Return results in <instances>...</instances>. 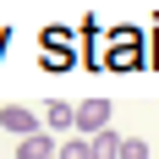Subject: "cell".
<instances>
[{
	"label": "cell",
	"instance_id": "cell-1",
	"mask_svg": "<svg viewBox=\"0 0 159 159\" xmlns=\"http://www.w3.org/2000/svg\"><path fill=\"white\" fill-rule=\"evenodd\" d=\"M148 66V33L121 22L104 33V71H143Z\"/></svg>",
	"mask_w": 159,
	"mask_h": 159
},
{
	"label": "cell",
	"instance_id": "cell-2",
	"mask_svg": "<svg viewBox=\"0 0 159 159\" xmlns=\"http://www.w3.org/2000/svg\"><path fill=\"white\" fill-rule=\"evenodd\" d=\"M39 49H44V55H39L44 71H71V66H77V33L61 28V22H49V28L39 33Z\"/></svg>",
	"mask_w": 159,
	"mask_h": 159
},
{
	"label": "cell",
	"instance_id": "cell-3",
	"mask_svg": "<svg viewBox=\"0 0 159 159\" xmlns=\"http://www.w3.org/2000/svg\"><path fill=\"white\" fill-rule=\"evenodd\" d=\"M77 61L88 71H104V22L99 16H82V33H77Z\"/></svg>",
	"mask_w": 159,
	"mask_h": 159
},
{
	"label": "cell",
	"instance_id": "cell-4",
	"mask_svg": "<svg viewBox=\"0 0 159 159\" xmlns=\"http://www.w3.org/2000/svg\"><path fill=\"white\" fill-rule=\"evenodd\" d=\"M104 126H110V99H82V104H71V132L99 137Z\"/></svg>",
	"mask_w": 159,
	"mask_h": 159
},
{
	"label": "cell",
	"instance_id": "cell-5",
	"mask_svg": "<svg viewBox=\"0 0 159 159\" xmlns=\"http://www.w3.org/2000/svg\"><path fill=\"white\" fill-rule=\"evenodd\" d=\"M0 126L11 132V137H33V132H44V121H39L28 104H6V110H0Z\"/></svg>",
	"mask_w": 159,
	"mask_h": 159
},
{
	"label": "cell",
	"instance_id": "cell-6",
	"mask_svg": "<svg viewBox=\"0 0 159 159\" xmlns=\"http://www.w3.org/2000/svg\"><path fill=\"white\" fill-rule=\"evenodd\" d=\"M39 121H44V132H49V137H55V132H71V104H66V99H49Z\"/></svg>",
	"mask_w": 159,
	"mask_h": 159
},
{
	"label": "cell",
	"instance_id": "cell-7",
	"mask_svg": "<svg viewBox=\"0 0 159 159\" xmlns=\"http://www.w3.org/2000/svg\"><path fill=\"white\" fill-rule=\"evenodd\" d=\"M16 159H55V137H49V132L22 137V143H16Z\"/></svg>",
	"mask_w": 159,
	"mask_h": 159
},
{
	"label": "cell",
	"instance_id": "cell-8",
	"mask_svg": "<svg viewBox=\"0 0 159 159\" xmlns=\"http://www.w3.org/2000/svg\"><path fill=\"white\" fill-rule=\"evenodd\" d=\"M121 154V132L115 126H104L99 137H88V159H115Z\"/></svg>",
	"mask_w": 159,
	"mask_h": 159
},
{
	"label": "cell",
	"instance_id": "cell-9",
	"mask_svg": "<svg viewBox=\"0 0 159 159\" xmlns=\"http://www.w3.org/2000/svg\"><path fill=\"white\" fill-rule=\"evenodd\" d=\"M115 159H148V137H121V154Z\"/></svg>",
	"mask_w": 159,
	"mask_h": 159
},
{
	"label": "cell",
	"instance_id": "cell-10",
	"mask_svg": "<svg viewBox=\"0 0 159 159\" xmlns=\"http://www.w3.org/2000/svg\"><path fill=\"white\" fill-rule=\"evenodd\" d=\"M55 159H88V137H71V143H55Z\"/></svg>",
	"mask_w": 159,
	"mask_h": 159
},
{
	"label": "cell",
	"instance_id": "cell-11",
	"mask_svg": "<svg viewBox=\"0 0 159 159\" xmlns=\"http://www.w3.org/2000/svg\"><path fill=\"white\" fill-rule=\"evenodd\" d=\"M148 66L159 71V16H154V39H148Z\"/></svg>",
	"mask_w": 159,
	"mask_h": 159
},
{
	"label": "cell",
	"instance_id": "cell-12",
	"mask_svg": "<svg viewBox=\"0 0 159 159\" xmlns=\"http://www.w3.org/2000/svg\"><path fill=\"white\" fill-rule=\"evenodd\" d=\"M6 44H11V28H0V49H6Z\"/></svg>",
	"mask_w": 159,
	"mask_h": 159
}]
</instances>
